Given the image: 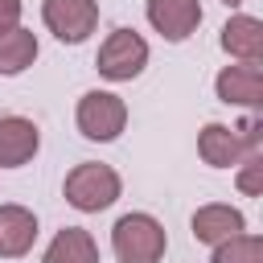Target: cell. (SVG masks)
<instances>
[{
  "instance_id": "1",
  "label": "cell",
  "mask_w": 263,
  "mask_h": 263,
  "mask_svg": "<svg viewBox=\"0 0 263 263\" xmlns=\"http://www.w3.org/2000/svg\"><path fill=\"white\" fill-rule=\"evenodd\" d=\"M197 152L205 164L214 168H230V164H242L247 156H259L263 152V123L251 115L242 119L238 127H226V123H205L197 132Z\"/></svg>"
},
{
  "instance_id": "2",
  "label": "cell",
  "mask_w": 263,
  "mask_h": 263,
  "mask_svg": "<svg viewBox=\"0 0 263 263\" xmlns=\"http://www.w3.org/2000/svg\"><path fill=\"white\" fill-rule=\"evenodd\" d=\"M164 247H168V234L152 214L136 210V214H123L111 226V251H115L119 263H160Z\"/></svg>"
},
{
  "instance_id": "3",
  "label": "cell",
  "mask_w": 263,
  "mask_h": 263,
  "mask_svg": "<svg viewBox=\"0 0 263 263\" xmlns=\"http://www.w3.org/2000/svg\"><path fill=\"white\" fill-rule=\"evenodd\" d=\"M119 189H123L119 173H115L111 164H99V160L74 164V168L66 173V185H62L66 201H70L74 210H82V214H99V210L115 205Z\"/></svg>"
},
{
  "instance_id": "4",
  "label": "cell",
  "mask_w": 263,
  "mask_h": 263,
  "mask_svg": "<svg viewBox=\"0 0 263 263\" xmlns=\"http://www.w3.org/2000/svg\"><path fill=\"white\" fill-rule=\"evenodd\" d=\"M95 66H99V74L111 78V82H132V78L148 66V41H144L136 29H115V33H107V41L99 45Z\"/></svg>"
},
{
  "instance_id": "5",
  "label": "cell",
  "mask_w": 263,
  "mask_h": 263,
  "mask_svg": "<svg viewBox=\"0 0 263 263\" xmlns=\"http://www.w3.org/2000/svg\"><path fill=\"white\" fill-rule=\"evenodd\" d=\"M74 119H78V132H82L86 140L107 144V140H115V136L127 127V103H123L119 95H111V90H86V95L78 99Z\"/></svg>"
},
{
  "instance_id": "6",
  "label": "cell",
  "mask_w": 263,
  "mask_h": 263,
  "mask_svg": "<svg viewBox=\"0 0 263 263\" xmlns=\"http://www.w3.org/2000/svg\"><path fill=\"white\" fill-rule=\"evenodd\" d=\"M41 21L62 45H78L99 25V0H45Z\"/></svg>"
},
{
  "instance_id": "7",
  "label": "cell",
  "mask_w": 263,
  "mask_h": 263,
  "mask_svg": "<svg viewBox=\"0 0 263 263\" xmlns=\"http://www.w3.org/2000/svg\"><path fill=\"white\" fill-rule=\"evenodd\" d=\"M214 90L222 103L230 107H259L263 103V70L259 62H238V66H222L214 78Z\"/></svg>"
},
{
  "instance_id": "8",
  "label": "cell",
  "mask_w": 263,
  "mask_h": 263,
  "mask_svg": "<svg viewBox=\"0 0 263 263\" xmlns=\"http://www.w3.org/2000/svg\"><path fill=\"white\" fill-rule=\"evenodd\" d=\"M41 148V132L33 119L25 115H4L0 119V168H21L37 156Z\"/></svg>"
},
{
  "instance_id": "9",
  "label": "cell",
  "mask_w": 263,
  "mask_h": 263,
  "mask_svg": "<svg viewBox=\"0 0 263 263\" xmlns=\"http://www.w3.org/2000/svg\"><path fill=\"white\" fill-rule=\"evenodd\" d=\"M148 25L164 41H185L201 25V4L197 0H148Z\"/></svg>"
},
{
  "instance_id": "10",
  "label": "cell",
  "mask_w": 263,
  "mask_h": 263,
  "mask_svg": "<svg viewBox=\"0 0 263 263\" xmlns=\"http://www.w3.org/2000/svg\"><path fill=\"white\" fill-rule=\"evenodd\" d=\"M193 238L197 242H205V247H218V242H226V238H234V234H242L247 230V218H242V210H234V205H222V201H210V205H201L197 214H193Z\"/></svg>"
},
{
  "instance_id": "11",
  "label": "cell",
  "mask_w": 263,
  "mask_h": 263,
  "mask_svg": "<svg viewBox=\"0 0 263 263\" xmlns=\"http://www.w3.org/2000/svg\"><path fill=\"white\" fill-rule=\"evenodd\" d=\"M37 242V214L25 205H0V259H21Z\"/></svg>"
},
{
  "instance_id": "12",
  "label": "cell",
  "mask_w": 263,
  "mask_h": 263,
  "mask_svg": "<svg viewBox=\"0 0 263 263\" xmlns=\"http://www.w3.org/2000/svg\"><path fill=\"white\" fill-rule=\"evenodd\" d=\"M222 49L238 62H263V21L238 12L222 25Z\"/></svg>"
},
{
  "instance_id": "13",
  "label": "cell",
  "mask_w": 263,
  "mask_h": 263,
  "mask_svg": "<svg viewBox=\"0 0 263 263\" xmlns=\"http://www.w3.org/2000/svg\"><path fill=\"white\" fill-rule=\"evenodd\" d=\"M41 263H99V247L90 238V230L82 226H66L53 234V242L45 247Z\"/></svg>"
},
{
  "instance_id": "14",
  "label": "cell",
  "mask_w": 263,
  "mask_h": 263,
  "mask_svg": "<svg viewBox=\"0 0 263 263\" xmlns=\"http://www.w3.org/2000/svg\"><path fill=\"white\" fill-rule=\"evenodd\" d=\"M37 62V33L33 29H4L0 33V74H21Z\"/></svg>"
},
{
  "instance_id": "15",
  "label": "cell",
  "mask_w": 263,
  "mask_h": 263,
  "mask_svg": "<svg viewBox=\"0 0 263 263\" xmlns=\"http://www.w3.org/2000/svg\"><path fill=\"white\" fill-rule=\"evenodd\" d=\"M214 263H263V238L242 230L214 247Z\"/></svg>"
},
{
  "instance_id": "16",
  "label": "cell",
  "mask_w": 263,
  "mask_h": 263,
  "mask_svg": "<svg viewBox=\"0 0 263 263\" xmlns=\"http://www.w3.org/2000/svg\"><path fill=\"white\" fill-rule=\"evenodd\" d=\"M238 189L247 197H259V189H263V152L259 156H247L238 164Z\"/></svg>"
},
{
  "instance_id": "17",
  "label": "cell",
  "mask_w": 263,
  "mask_h": 263,
  "mask_svg": "<svg viewBox=\"0 0 263 263\" xmlns=\"http://www.w3.org/2000/svg\"><path fill=\"white\" fill-rule=\"evenodd\" d=\"M21 25V0H0V33Z\"/></svg>"
},
{
  "instance_id": "18",
  "label": "cell",
  "mask_w": 263,
  "mask_h": 263,
  "mask_svg": "<svg viewBox=\"0 0 263 263\" xmlns=\"http://www.w3.org/2000/svg\"><path fill=\"white\" fill-rule=\"evenodd\" d=\"M222 4H230V8H238V4H242V0H222Z\"/></svg>"
}]
</instances>
